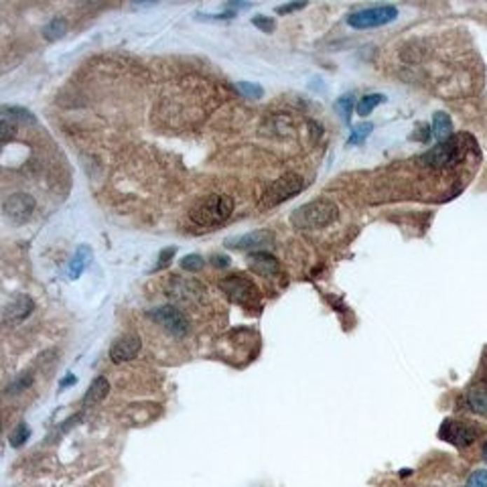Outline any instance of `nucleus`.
I'll use <instances>...</instances> for the list:
<instances>
[{"label":"nucleus","instance_id":"423d86ee","mask_svg":"<svg viewBox=\"0 0 487 487\" xmlns=\"http://www.w3.org/2000/svg\"><path fill=\"white\" fill-rule=\"evenodd\" d=\"M398 17V8L396 6H370V8H362L357 13H351L348 17V25L351 29H376V27H384Z\"/></svg>","mask_w":487,"mask_h":487},{"label":"nucleus","instance_id":"f704fd0d","mask_svg":"<svg viewBox=\"0 0 487 487\" xmlns=\"http://www.w3.org/2000/svg\"><path fill=\"white\" fill-rule=\"evenodd\" d=\"M483 459H486V461H487V443H486V445H483Z\"/></svg>","mask_w":487,"mask_h":487},{"label":"nucleus","instance_id":"dca6fc26","mask_svg":"<svg viewBox=\"0 0 487 487\" xmlns=\"http://www.w3.org/2000/svg\"><path fill=\"white\" fill-rule=\"evenodd\" d=\"M108 392H110L108 380H106L104 376H100V378H96V380L92 382V386L85 392V396H83V406H94L97 402H102V400L108 396Z\"/></svg>","mask_w":487,"mask_h":487},{"label":"nucleus","instance_id":"2eb2a0df","mask_svg":"<svg viewBox=\"0 0 487 487\" xmlns=\"http://www.w3.org/2000/svg\"><path fill=\"white\" fill-rule=\"evenodd\" d=\"M463 404H465V409L475 412L477 416L487 418V386H471L465 392Z\"/></svg>","mask_w":487,"mask_h":487},{"label":"nucleus","instance_id":"ddd939ff","mask_svg":"<svg viewBox=\"0 0 487 487\" xmlns=\"http://www.w3.org/2000/svg\"><path fill=\"white\" fill-rule=\"evenodd\" d=\"M33 309H35L33 299L20 294V296L13 299V301L4 307V311H2V321H4V325H19V323H22V321L33 313Z\"/></svg>","mask_w":487,"mask_h":487},{"label":"nucleus","instance_id":"393cba45","mask_svg":"<svg viewBox=\"0 0 487 487\" xmlns=\"http://www.w3.org/2000/svg\"><path fill=\"white\" fill-rule=\"evenodd\" d=\"M235 88H238V92L244 97H252V100H256V97L264 96V90H262L260 85L252 83V81H238Z\"/></svg>","mask_w":487,"mask_h":487},{"label":"nucleus","instance_id":"c756f323","mask_svg":"<svg viewBox=\"0 0 487 487\" xmlns=\"http://www.w3.org/2000/svg\"><path fill=\"white\" fill-rule=\"evenodd\" d=\"M252 22H254V27H258V29H262L264 33H273L274 31V19H270V17H254L252 19Z\"/></svg>","mask_w":487,"mask_h":487},{"label":"nucleus","instance_id":"7ed1b4c3","mask_svg":"<svg viewBox=\"0 0 487 487\" xmlns=\"http://www.w3.org/2000/svg\"><path fill=\"white\" fill-rule=\"evenodd\" d=\"M465 140H467L465 137H451L447 142H439L432 151L420 156V165L427 167V169H432V171L453 169L455 165H459L465 158V155H467V149L471 144H467Z\"/></svg>","mask_w":487,"mask_h":487},{"label":"nucleus","instance_id":"f3484780","mask_svg":"<svg viewBox=\"0 0 487 487\" xmlns=\"http://www.w3.org/2000/svg\"><path fill=\"white\" fill-rule=\"evenodd\" d=\"M432 135L439 142H447L453 135V122L445 112H437L432 118Z\"/></svg>","mask_w":487,"mask_h":487},{"label":"nucleus","instance_id":"4468645a","mask_svg":"<svg viewBox=\"0 0 487 487\" xmlns=\"http://www.w3.org/2000/svg\"><path fill=\"white\" fill-rule=\"evenodd\" d=\"M248 266L254 274L258 276H266V278H274L276 274L280 273V264L274 258L273 254L268 252H252L248 256Z\"/></svg>","mask_w":487,"mask_h":487},{"label":"nucleus","instance_id":"c85d7f7f","mask_svg":"<svg viewBox=\"0 0 487 487\" xmlns=\"http://www.w3.org/2000/svg\"><path fill=\"white\" fill-rule=\"evenodd\" d=\"M351 108H353V100H351V96H343L337 102V110L343 114V120H345V122H350L351 120Z\"/></svg>","mask_w":487,"mask_h":487},{"label":"nucleus","instance_id":"7c9ffc66","mask_svg":"<svg viewBox=\"0 0 487 487\" xmlns=\"http://www.w3.org/2000/svg\"><path fill=\"white\" fill-rule=\"evenodd\" d=\"M175 248H167V250H163V254L158 256V264H156L155 270H160V268H165V266H169V262H171V258L175 256Z\"/></svg>","mask_w":487,"mask_h":487},{"label":"nucleus","instance_id":"0eeeda50","mask_svg":"<svg viewBox=\"0 0 487 487\" xmlns=\"http://www.w3.org/2000/svg\"><path fill=\"white\" fill-rule=\"evenodd\" d=\"M303 189V179L299 175H284L276 179L273 185L266 189V193L262 195V207H274L284 203L287 199H291L292 195H296Z\"/></svg>","mask_w":487,"mask_h":487},{"label":"nucleus","instance_id":"a211bd4d","mask_svg":"<svg viewBox=\"0 0 487 487\" xmlns=\"http://www.w3.org/2000/svg\"><path fill=\"white\" fill-rule=\"evenodd\" d=\"M65 31H67L65 19L63 17H55V19H51L43 27V37L47 41H57L65 35Z\"/></svg>","mask_w":487,"mask_h":487},{"label":"nucleus","instance_id":"1a4fd4ad","mask_svg":"<svg viewBox=\"0 0 487 487\" xmlns=\"http://www.w3.org/2000/svg\"><path fill=\"white\" fill-rule=\"evenodd\" d=\"M441 439H445L447 443L455 445V447L463 448L469 447L471 443L477 441V437L481 434V430L477 429L475 425L469 423H461V420H447L441 430H439Z\"/></svg>","mask_w":487,"mask_h":487},{"label":"nucleus","instance_id":"a878e982","mask_svg":"<svg viewBox=\"0 0 487 487\" xmlns=\"http://www.w3.org/2000/svg\"><path fill=\"white\" fill-rule=\"evenodd\" d=\"M29 437H31V430H29V427L25 423H20V425H17L15 432L11 434V445L13 447H22Z\"/></svg>","mask_w":487,"mask_h":487},{"label":"nucleus","instance_id":"412c9836","mask_svg":"<svg viewBox=\"0 0 487 487\" xmlns=\"http://www.w3.org/2000/svg\"><path fill=\"white\" fill-rule=\"evenodd\" d=\"M90 258H92V254H90L88 248H79L78 252H76V256L71 258V262H69V276H71V278H78L79 274L85 270Z\"/></svg>","mask_w":487,"mask_h":487},{"label":"nucleus","instance_id":"f8f14e48","mask_svg":"<svg viewBox=\"0 0 487 487\" xmlns=\"http://www.w3.org/2000/svg\"><path fill=\"white\" fill-rule=\"evenodd\" d=\"M140 348H142V341H140L138 335H135V333L122 335L118 341H114V345L110 348V359H112L114 364L130 362V359L137 357Z\"/></svg>","mask_w":487,"mask_h":487},{"label":"nucleus","instance_id":"b1692460","mask_svg":"<svg viewBox=\"0 0 487 487\" xmlns=\"http://www.w3.org/2000/svg\"><path fill=\"white\" fill-rule=\"evenodd\" d=\"M371 130H373V124H370V122L359 124L357 128L351 130V137L350 140H348V144H350V146H353V144H364V140L370 137Z\"/></svg>","mask_w":487,"mask_h":487},{"label":"nucleus","instance_id":"5701e85b","mask_svg":"<svg viewBox=\"0 0 487 487\" xmlns=\"http://www.w3.org/2000/svg\"><path fill=\"white\" fill-rule=\"evenodd\" d=\"M8 116L13 118L15 122H25V124H35V116L29 112V110H25V108H17V106H4L2 108Z\"/></svg>","mask_w":487,"mask_h":487},{"label":"nucleus","instance_id":"9d476101","mask_svg":"<svg viewBox=\"0 0 487 487\" xmlns=\"http://www.w3.org/2000/svg\"><path fill=\"white\" fill-rule=\"evenodd\" d=\"M169 296L177 301V303H197L203 296V287L193 280V278H181V276H173L169 287Z\"/></svg>","mask_w":487,"mask_h":487},{"label":"nucleus","instance_id":"20e7f679","mask_svg":"<svg viewBox=\"0 0 487 487\" xmlns=\"http://www.w3.org/2000/svg\"><path fill=\"white\" fill-rule=\"evenodd\" d=\"M219 289L235 305H242L248 309H256L260 305V292L254 287L252 280L242 274H232L219 280Z\"/></svg>","mask_w":487,"mask_h":487},{"label":"nucleus","instance_id":"473e14b6","mask_svg":"<svg viewBox=\"0 0 487 487\" xmlns=\"http://www.w3.org/2000/svg\"><path fill=\"white\" fill-rule=\"evenodd\" d=\"M214 262L217 266H228V258H224V256H215Z\"/></svg>","mask_w":487,"mask_h":487},{"label":"nucleus","instance_id":"bb28decb","mask_svg":"<svg viewBox=\"0 0 487 487\" xmlns=\"http://www.w3.org/2000/svg\"><path fill=\"white\" fill-rule=\"evenodd\" d=\"M203 266V258L199 254H189L181 260V268L187 270V273H195V270H201Z\"/></svg>","mask_w":487,"mask_h":487},{"label":"nucleus","instance_id":"6ab92c4d","mask_svg":"<svg viewBox=\"0 0 487 487\" xmlns=\"http://www.w3.org/2000/svg\"><path fill=\"white\" fill-rule=\"evenodd\" d=\"M384 100H386V96H382V94H368V96L359 97V102L355 104V110H357L359 116H368V114L373 112V108H378Z\"/></svg>","mask_w":487,"mask_h":487},{"label":"nucleus","instance_id":"6e6552de","mask_svg":"<svg viewBox=\"0 0 487 487\" xmlns=\"http://www.w3.org/2000/svg\"><path fill=\"white\" fill-rule=\"evenodd\" d=\"M35 205H37V203H35L33 195L13 193L4 199L2 214H4V217H6L11 224H15V226H22V224H27V221L33 217Z\"/></svg>","mask_w":487,"mask_h":487},{"label":"nucleus","instance_id":"9b49d317","mask_svg":"<svg viewBox=\"0 0 487 487\" xmlns=\"http://www.w3.org/2000/svg\"><path fill=\"white\" fill-rule=\"evenodd\" d=\"M274 244V235L268 230H258L252 234L240 235V238H232L226 242L228 248L232 250H256L262 252V248H268Z\"/></svg>","mask_w":487,"mask_h":487},{"label":"nucleus","instance_id":"39448f33","mask_svg":"<svg viewBox=\"0 0 487 487\" xmlns=\"http://www.w3.org/2000/svg\"><path fill=\"white\" fill-rule=\"evenodd\" d=\"M149 317L155 321L156 325H160L169 335H173L177 339L187 337V333L191 329V323L187 319V315L177 309L173 305H165V307H156L149 313Z\"/></svg>","mask_w":487,"mask_h":487},{"label":"nucleus","instance_id":"aec40b11","mask_svg":"<svg viewBox=\"0 0 487 487\" xmlns=\"http://www.w3.org/2000/svg\"><path fill=\"white\" fill-rule=\"evenodd\" d=\"M33 380H35V376H33V371L31 370H27V371H22V373H19L8 386H6V396H15V394H20L22 390H27L31 384H33Z\"/></svg>","mask_w":487,"mask_h":487},{"label":"nucleus","instance_id":"72a5a7b5","mask_svg":"<svg viewBox=\"0 0 487 487\" xmlns=\"http://www.w3.org/2000/svg\"><path fill=\"white\" fill-rule=\"evenodd\" d=\"M71 384H76V378H74V376H69L67 380H63V382H61V388H67V386H71Z\"/></svg>","mask_w":487,"mask_h":487},{"label":"nucleus","instance_id":"2f4dec72","mask_svg":"<svg viewBox=\"0 0 487 487\" xmlns=\"http://www.w3.org/2000/svg\"><path fill=\"white\" fill-rule=\"evenodd\" d=\"M307 4L305 2H294V4H282V6H278L276 8V13L278 15H287V13H294V11H301V8H305Z\"/></svg>","mask_w":487,"mask_h":487},{"label":"nucleus","instance_id":"4be33fe9","mask_svg":"<svg viewBox=\"0 0 487 487\" xmlns=\"http://www.w3.org/2000/svg\"><path fill=\"white\" fill-rule=\"evenodd\" d=\"M13 137H17V122L2 110V118H0V138H2V142L6 144Z\"/></svg>","mask_w":487,"mask_h":487},{"label":"nucleus","instance_id":"f03ea898","mask_svg":"<svg viewBox=\"0 0 487 487\" xmlns=\"http://www.w3.org/2000/svg\"><path fill=\"white\" fill-rule=\"evenodd\" d=\"M234 212V199L228 195H210L203 201H199L191 210L189 219L197 228L210 230L214 226L224 224Z\"/></svg>","mask_w":487,"mask_h":487},{"label":"nucleus","instance_id":"cd10ccee","mask_svg":"<svg viewBox=\"0 0 487 487\" xmlns=\"http://www.w3.org/2000/svg\"><path fill=\"white\" fill-rule=\"evenodd\" d=\"M465 487H487V469H477L469 475Z\"/></svg>","mask_w":487,"mask_h":487},{"label":"nucleus","instance_id":"f257e3e1","mask_svg":"<svg viewBox=\"0 0 487 487\" xmlns=\"http://www.w3.org/2000/svg\"><path fill=\"white\" fill-rule=\"evenodd\" d=\"M339 210L329 199H317L301 205L291 215V224L296 230H323L337 219Z\"/></svg>","mask_w":487,"mask_h":487}]
</instances>
